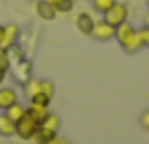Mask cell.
Instances as JSON below:
<instances>
[{"instance_id": "d6986e66", "label": "cell", "mask_w": 149, "mask_h": 144, "mask_svg": "<svg viewBox=\"0 0 149 144\" xmlns=\"http://www.w3.org/2000/svg\"><path fill=\"white\" fill-rule=\"evenodd\" d=\"M72 7H74V0H58V2L54 5V9H56L58 14H70Z\"/></svg>"}, {"instance_id": "1f68e13d", "label": "cell", "mask_w": 149, "mask_h": 144, "mask_svg": "<svg viewBox=\"0 0 149 144\" xmlns=\"http://www.w3.org/2000/svg\"><path fill=\"white\" fill-rule=\"evenodd\" d=\"M74 2H77V0H74Z\"/></svg>"}, {"instance_id": "f546056e", "label": "cell", "mask_w": 149, "mask_h": 144, "mask_svg": "<svg viewBox=\"0 0 149 144\" xmlns=\"http://www.w3.org/2000/svg\"><path fill=\"white\" fill-rule=\"evenodd\" d=\"M147 7H149V0H147Z\"/></svg>"}, {"instance_id": "7402d4cb", "label": "cell", "mask_w": 149, "mask_h": 144, "mask_svg": "<svg viewBox=\"0 0 149 144\" xmlns=\"http://www.w3.org/2000/svg\"><path fill=\"white\" fill-rule=\"evenodd\" d=\"M140 125H142V128H149V109H144V111L140 114Z\"/></svg>"}, {"instance_id": "7c38bea8", "label": "cell", "mask_w": 149, "mask_h": 144, "mask_svg": "<svg viewBox=\"0 0 149 144\" xmlns=\"http://www.w3.org/2000/svg\"><path fill=\"white\" fill-rule=\"evenodd\" d=\"M26 111H28V107H26V105H21V102H14V105H9V107L5 109V114H7L14 123H16L19 118H23V116H26Z\"/></svg>"}, {"instance_id": "e0dca14e", "label": "cell", "mask_w": 149, "mask_h": 144, "mask_svg": "<svg viewBox=\"0 0 149 144\" xmlns=\"http://www.w3.org/2000/svg\"><path fill=\"white\" fill-rule=\"evenodd\" d=\"M116 0H91V9L93 12H100V14H105L112 5H114Z\"/></svg>"}, {"instance_id": "277c9868", "label": "cell", "mask_w": 149, "mask_h": 144, "mask_svg": "<svg viewBox=\"0 0 149 144\" xmlns=\"http://www.w3.org/2000/svg\"><path fill=\"white\" fill-rule=\"evenodd\" d=\"M37 128H40V123H37V121L26 111V116L16 121V137H21V139H26V142H28V139H33V135H35V130H37Z\"/></svg>"}, {"instance_id": "9a60e30c", "label": "cell", "mask_w": 149, "mask_h": 144, "mask_svg": "<svg viewBox=\"0 0 149 144\" xmlns=\"http://www.w3.org/2000/svg\"><path fill=\"white\" fill-rule=\"evenodd\" d=\"M40 125H42V128H47V130H51V132H58V128H61V118H58L56 114H49Z\"/></svg>"}, {"instance_id": "4dcf8cb0", "label": "cell", "mask_w": 149, "mask_h": 144, "mask_svg": "<svg viewBox=\"0 0 149 144\" xmlns=\"http://www.w3.org/2000/svg\"><path fill=\"white\" fill-rule=\"evenodd\" d=\"M147 132H149V128H147Z\"/></svg>"}, {"instance_id": "44dd1931", "label": "cell", "mask_w": 149, "mask_h": 144, "mask_svg": "<svg viewBox=\"0 0 149 144\" xmlns=\"http://www.w3.org/2000/svg\"><path fill=\"white\" fill-rule=\"evenodd\" d=\"M140 37H142V44L149 49V26H142L140 28Z\"/></svg>"}, {"instance_id": "5bb4252c", "label": "cell", "mask_w": 149, "mask_h": 144, "mask_svg": "<svg viewBox=\"0 0 149 144\" xmlns=\"http://www.w3.org/2000/svg\"><path fill=\"white\" fill-rule=\"evenodd\" d=\"M28 114H30L37 123H42V121H44L51 111H49V107H30V105H28Z\"/></svg>"}, {"instance_id": "cb8c5ba5", "label": "cell", "mask_w": 149, "mask_h": 144, "mask_svg": "<svg viewBox=\"0 0 149 144\" xmlns=\"http://www.w3.org/2000/svg\"><path fill=\"white\" fill-rule=\"evenodd\" d=\"M5 74H7V72H5V70H0V86H2V81H5Z\"/></svg>"}, {"instance_id": "603a6c76", "label": "cell", "mask_w": 149, "mask_h": 144, "mask_svg": "<svg viewBox=\"0 0 149 144\" xmlns=\"http://www.w3.org/2000/svg\"><path fill=\"white\" fill-rule=\"evenodd\" d=\"M49 144H70V142H68L65 137H58V135H56V137H54V139H51Z\"/></svg>"}, {"instance_id": "484cf974", "label": "cell", "mask_w": 149, "mask_h": 144, "mask_svg": "<svg viewBox=\"0 0 149 144\" xmlns=\"http://www.w3.org/2000/svg\"><path fill=\"white\" fill-rule=\"evenodd\" d=\"M47 2H51V5H56V2H58V0H47Z\"/></svg>"}, {"instance_id": "30bf717a", "label": "cell", "mask_w": 149, "mask_h": 144, "mask_svg": "<svg viewBox=\"0 0 149 144\" xmlns=\"http://www.w3.org/2000/svg\"><path fill=\"white\" fill-rule=\"evenodd\" d=\"M12 70H14V77L19 79V84H26L28 79H30V60H21V63H16V65H12Z\"/></svg>"}, {"instance_id": "ba28073f", "label": "cell", "mask_w": 149, "mask_h": 144, "mask_svg": "<svg viewBox=\"0 0 149 144\" xmlns=\"http://www.w3.org/2000/svg\"><path fill=\"white\" fill-rule=\"evenodd\" d=\"M93 23H95V19H93L88 12H79V14L74 16V28H77L81 35H91Z\"/></svg>"}, {"instance_id": "ffe728a7", "label": "cell", "mask_w": 149, "mask_h": 144, "mask_svg": "<svg viewBox=\"0 0 149 144\" xmlns=\"http://www.w3.org/2000/svg\"><path fill=\"white\" fill-rule=\"evenodd\" d=\"M0 70L9 72L12 70V60H9V49H2L0 46Z\"/></svg>"}, {"instance_id": "8992f818", "label": "cell", "mask_w": 149, "mask_h": 144, "mask_svg": "<svg viewBox=\"0 0 149 144\" xmlns=\"http://www.w3.org/2000/svg\"><path fill=\"white\" fill-rule=\"evenodd\" d=\"M19 37H21V30L16 23H5L2 26V35H0V46L2 49H9L14 44H19Z\"/></svg>"}, {"instance_id": "f1b7e54d", "label": "cell", "mask_w": 149, "mask_h": 144, "mask_svg": "<svg viewBox=\"0 0 149 144\" xmlns=\"http://www.w3.org/2000/svg\"><path fill=\"white\" fill-rule=\"evenodd\" d=\"M121 2H128V0H121Z\"/></svg>"}, {"instance_id": "9c48e42d", "label": "cell", "mask_w": 149, "mask_h": 144, "mask_svg": "<svg viewBox=\"0 0 149 144\" xmlns=\"http://www.w3.org/2000/svg\"><path fill=\"white\" fill-rule=\"evenodd\" d=\"M14 102H19V91L14 86H0V111H5Z\"/></svg>"}, {"instance_id": "52a82bcc", "label": "cell", "mask_w": 149, "mask_h": 144, "mask_svg": "<svg viewBox=\"0 0 149 144\" xmlns=\"http://www.w3.org/2000/svg\"><path fill=\"white\" fill-rule=\"evenodd\" d=\"M35 14H37V19L40 21H54L56 16H58V12L54 9V5L51 2H47V0H37L35 2Z\"/></svg>"}, {"instance_id": "4fadbf2b", "label": "cell", "mask_w": 149, "mask_h": 144, "mask_svg": "<svg viewBox=\"0 0 149 144\" xmlns=\"http://www.w3.org/2000/svg\"><path fill=\"white\" fill-rule=\"evenodd\" d=\"M56 135H58V132H51V130H47V128L40 125V128L35 130V135H33V142H35V144H49Z\"/></svg>"}, {"instance_id": "4316f807", "label": "cell", "mask_w": 149, "mask_h": 144, "mask_svg": "<svg viewBox=\"0 0 149 144\" xmlns=\"http://www.w3.org/2000/svg\"><path fill=\"white\" fill-rule=\"evenodd\" d=\"M0 35H2V23H0Z\"/></svg>"}, {"instance_id": "83f0119b", "label": "cell", "mask_w": 149, "mask_h": 144, "mask_svg": "<svg viewBox=\"0 0 149 144\" xmlns=\"http://www.w3.org/2000/svg\"><path fill=\"white\" fill-rule=\"evenodd\" d=\"M28 2H37V0H28Z\"/></svg>"}, {"instance_id": "8fae6325", "label": "cell", "mask_w": 149, "mask_h": 144, "mask_svg": "<svg viewBox=\"0 0 149 144\" xmlns=\"http://www.w3.org/2000/svg\"><path fill=\"white\" fill-rule=\"evenodd\" d=\"M0 135H2V137H12V135H16V123H14L5 111H0Z\"/></svg>"}, {"instance_id": "7a4b0ae2", "label": "cell", "mask_w": 149, "mask_h": 144, "mask_svg": "<svg viewBox=\"0 0 149 144\" xmlns=\"http://www.w3.org/2000/svg\"><path fill=\"white\" fill-rule=\"evenodd\" d=\"M23 93H26V98H33V95H37V93H44L47 98H54L56 86H54V81H49V79H35V77H30V79L23 84Z\"/></svg>"}, {"instance_id": "2e32d148", "label": "cell", "mask_w": 149, "mask_h": 144, "mask_svg": "<svg viewBox=\"0 0 149 144\" xmlns=\"http://www.w3.org/2000/svg\"><path fill=\"white\" fill-rule=\"evenodd\" d=\"M49 102H51V98H47L44 93H37V95L28 98V105L30 107H49Z\"/></svg>"}, {"instance_id": "6da1fadb", "label": "cell", "mask_w": 149, "mask_h": 144, "mask_svg": "<svg viewBox=\"0 0 149 144\" xmlns=\"http://www.w3.org/2000/svg\"><path fill=\"white\" fill-rule=\"evenodd\" d=\"M114 39L121 44V49H123L126 53H137L140 49H144L142 37H140V28H135L130 21H123L121 26H116Z\"/></svg>"}, {"instance_id": "d4e9b609", "label": "cell", "mask_w": 149, "mask_h": 144, "mask_svg": "<svg viewBox=\"0 0 149 144\" xmlns=\"http://www.w3.org/2000/svg\"><path fill=\"white\" fill-rule=\"evenodd\" d=\"M144 26H149V12L144 14Z\"/></svg>"}, {"instance_id": "3957f363", "label": "cell", "mask_w": 149, "mask_h": 144, "mask_svg": "<svg viewBox=\"0 0 149 144\" xmlns=\"http://www.w3.org/2000/svg\"><path fill=\"white\" fill-rule=\"evenodd\" d=\"M128 12H130V9H128V5H126V2H121V0H116V2H114V5L102 14V19L116 28V26H121L123 21H128Z\"/></svg>"}, {"instance_id": "ac0fdd59", "label": "cell", "mask_w": 149, "mask_h": 144, "mask_svg": "<svg viewBox=\"0 0 149 144\" xmlns=\"http://www.w3.org/2000/svg\"><path fill=\"white\" fill-rule=\"evenodd\" d=\"M26 58V53H23V49L19 46V44H14V46H9V60H12V65H16V63H21Z\"/></svg>"}, {"instance_id": "5b68a950", "label": "cell", "mask_w": 149, "mask_h": 144, "mask_svg": "<svg viewBox=\"0 0 149 144\" xmlns=\"http://www.w3.org/2000/svg\"><path fill=\"white\" fill-rule=\"evenodd\" d=\"M114 35H116V28H114L112 23H107L105 19H100V21L93 23V30H91V37H93V39H98V42H109V39H114Z\"/></svg>"}]
</instances>
